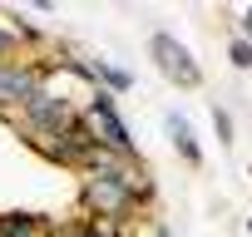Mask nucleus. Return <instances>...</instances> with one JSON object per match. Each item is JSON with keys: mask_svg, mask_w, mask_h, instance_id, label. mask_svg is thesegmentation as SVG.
<instances>
[{"mask_svg": "<svg viewBox=\"0 0 252 237\" xmlns=\"http://www.w3.org/2000/svg\"><path fill=\"white\" fill-rule=\"evenodd\" d=\"M149 203H154V178L139 163H129L114 178H79V207H84V217L139 222Z\"/></svg>", "mask_w": 252, "mask_h": 237, "instance_id": "f257e3e1", "label": "nucleus"}, {"mask_svg": "<svg viewBox=\"0 0 252 237\" xmlns=\"http://www.w3.org/2000/svg\"><path fill=\"white\" fill-rule=\"evenodd\" d=\"M10 129H15L25 144L74 134V129H79V104H74V99H64V94H55V89L45 84L25 109H15V114H10Z\"/></svg>", "mask_w": 252, "mask_h": 237, "instance_id": "f03ea898", "label": "nucleus"}, {"mask_svg": "<svg viewBox=\"0 0 252 237\" xmlns=\"http://www.w3.org/2000/svg\"><path fill=\"white\" fill-rule=\"evenodd\" d=\"M149 55H154L158 74H163L173 89H198V84H203V64H198V59L188 55V45L173 40L168 30H154V35H149Z\"/></svg>", "mask_w": 252, "mask_h": 237, "instance_id": "7ed1b4c3", "label": "nucleus"}, {"mask_svg": "<svg viewBox=\"0 0 252 237\" xmlns=\"http://www.w3.org/2000/svg\"><path fill=\"white\" fill-rule=\"evenodd\" d=\"M163 134L173 139V148H178V158H183L188 168H203V163H208V158H203V144H198V134L188 129V118H183L178 109H168V114H163Z\"/></svg>", "mask_w": 252, "mask_h": 237, "instance_id": "20e7f679", "label": "nucleus"}, {"mask_svg": "<svg viewBox=\"0 0 252 237\" xmlns=\"http://www.w3.org/2000/svg\"><path fill=\"white\" fill-rule=\"evenodd\" d=\"M129 163H134V158L114 153L109 144H94V148H89V153L79 158V168H74V173H79V178H114V173H124Z\"/></svg>", "mask_w": 252, "mask_h": 237, "instance_id": "39448f33", "label": "nucleus"}, {"mask_svg": "<svg viewBox=\"0 0 252 237\" xmlns=\"http://www.w3.org/2000/svg\"><path fill=\"white\" fill-rule=\"evenodd\" d=\"M0 237H50V227H45V217L15 207V212H0Z\"/></svg>", "mask_w": 252, "mask_h": 237, "instance_id": "423d86ee", "label": "nucleus"}, {"mask_svg": "<svg viewBox=\"0 0 252 237\" xmlns=\"http://www.w3.org/2000/svg\"><path fill=\"white\" fill-rule=\"evenodd\" d=\"M94 79L104 94H129L134 89V74L124 69V64H109V59H94Z\"/></svg>", "mask_w": 252, "mask_h": 237, "instance_id": "0eeeda50", "label": "nucleus"}, {"mask_svg": "<svg viewBox=\"0 0 252 237\" xmlns=\"http://www.w3.org/2000/svg\"><path fill=\"white\" fill-rule=\"evenodd\" d=\"M213 134H218V144H222V148H232V139H237V124H232L227 104H213Z\"/></svg>", "mask_w": 252, "mask_h": 237, "instance_id": "6e6552de", "label": "nucleus"}, {"mask_svg": "<svg viewBox=\"0 0 252 237\" xmlns=\"http://www.w3.org/2000/svg\"><path fill=\"white\" fill-rule=\"evenodd\" d=\"M227 59H232L237 69H252V40H247V35H237V40H227Z\"/></svg>", "mask_w": 252, "mask_h": 237, "instance_id": "1a4fd4ad", "label": "nucleus"}, {"mask_svg": "<svg viewBox=\"0 0 252 237\" xmlns=\"http://www.w3.org/2000/svg\"><path fill=\"white\" fill-rule=\"evenodd\" d=\"M242 30H247V40H252V10H242Z\"/></svg>", "mask_w": 252, "mask_h": 237, "instance_id": "9d476101", "label": "nucleus"}, {"mask_svg": "<svg viewBox=\"0 0 252 237\" xmlns=\"http://www.w3.org/2000/svg\"><path fill=\"white\" fill-rule=\"evenodd\" d=\"M154 237H168V227H154Z\"/></svg>", "mask_w": 252, "mask_h": 237, "instance_id": "9b49d317", "label": "nucleus"}, {"mask_svg": "<svg viewBox=\"0 0 252 237\" xmlns=\"http://www.w3.org/2000/svg\"><path fill=\"white\" fill-rule=\"evenodd\" d=\"M247 237H252V217H247Z\"/></svg>", "mask_w": 252, "mask_h": 237, "instance_id": "f8f14e48", "label": "nucleus"}, {"mask_svg": "<svg viewBox=\"0 0 252 237\" xmlns=\"http://www.w3.org/2000/svg\"><path fill=\"white\" fill-rule=\"evenodd\" d=\"M247 173H252V168H247Z\"/></svg>", "mask_w": 252, "mask_h": 237, "instance_id": "ddd939ff", "label": "nucleus"}]
</instances>
